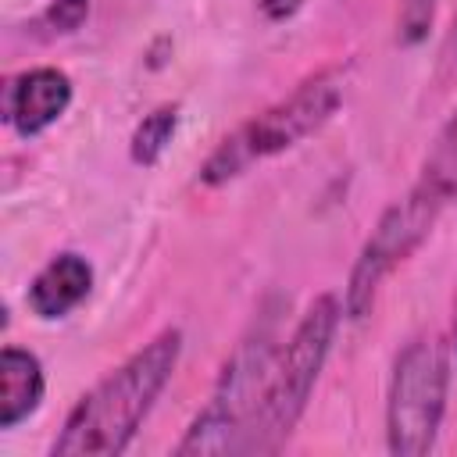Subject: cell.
Wrapping results in <instances>:
<instances>
[{"instance_id": "1", "label": "cell", "mask_w": 457, "mask_h": 457, "mask_svg": "<svg viewBox=\"0 0 457 457\" xmlns=\"http://www.w3.org/2000/svg\"><path fill=\"white\" fill-rule=\"evenodd\" d=\"M182 357V332L161 328L68 411L50 457H118L132 446Z\"/></svg>"}, {"instance_id": "2", "label": "cell", "mask_w": 457, "mask_h": 457, "mask_svg": "<svg viewBox=\"0 0 457 457\" xmlns=\"http://www.w3.org/2000/svg\"><path fill=\"white\" fill-rule=\"evenodd\" d=\"M346 96V64H325L300 79L286 96L257 111L250 121H243L236 132H228L200 164L196 182L200 186H225L239 179L250 164H261L268 157H278L293 146H300L307 136L321 132L332 114L339 111Z\"/></svg>"}, {"instance_id": "3", "label": "cell", "mask_w": 457, "mask_h": 457, "mask_svg": "<svg viewBox=\"0 0 457 457\" xmlns=\"http://www.w3.org/2000/svg\"><path fill=\"white\" fill-rule=\"evenodd\" d=\"M278 346H282V339H278L275 325L253 321V328L225 357L207 403L196 411L186 436L179 439V446H175L179 457L246 453V439L264 407V393H268V382L275 371Z\"/></svg>"}, {"instance_id": "4", "label": "cell", "mask_w": 457, "mask_h": 457, "mask_svg": "<svg viewBox=\"0 0 457 457\" xmlns=\"http://www.w3.org/2000/svg\"><path fill=\"white\" fill-rule=\"evenodd\" d=\"M343 300L336 293H321L311 300V307L293 325L289 339L278 346L275 371L264 393V407L253 421V432L246 439V453H275L293 428L300 425L307 400L314 393V382L332 353L339 321H343Z\"/></svg>"}, {"instance_id": "5", "label": "cell", "mask_w": 457, "mask_h": 457, "mask_svg": "<svg viewBox=\"0 0 457 457\" xmlns=\"http://www.w3.org/2000/svg\"><path fill=\"white\" fill-rule=\"evenodd\" d=\"M450 400V343L439 336L411 339L386 386V450L393 457H425L443 428Z\"/></svg>"}, {"instance_id": "6", "label": "cell", "mask_w": 457, "mask_h": 457, "mask_svg": "<svg viewBox=\"0 0 457 457\" xmlns=\"http://www.w3.org/2000/svg\"><path fill=\"white\" fill-rule=\"evenodd\" d=\"M443 211L446 207L432 193H425L421 186H411L400 200H393L378 214L375 228L368 232V239L357 250V261H353L350 278H346V289H343V314L350 321H361V318L371 314L382 282L411 253L421 250V243L432 236L436 221L443 218Z\"/></svg>"}, {"instance_id": "7", "label": "cell", "mask_w": 457, "mask_h": 457, "mask_svg": "<svg viewBox=\"0 0 457 457\" xmlns=\"http://www.w3.org/2000/svg\"><path fill=\"white\" fill-rule=\"evenodd\" d=\"M71 79L61 68L39 64L29 71H18L4 86V121L21 136H39L46 132L68 107H71Z\"/></svg>"}, {"instance_id": "8", "label": "cell", "mask_w": 457, "mask_h": 457, "mask_svg": "<svg viewBox=\"0 0 457 457\" xmlns=\"http://www.w3.org/2000/svg\"><path fill=\"white\" fill-rule=\"evenodd\" d=\"M89 289H93V264L82 253L64 250L36 271V278L29 282L25 303L39 321H57V318H68L89 296Z\"/></svg>"}, {"instance_id": "9", "label": "cell", "mask_w": 457, "mask_h": 457, "mask_svg": "<svg viewBox=\"0 0 457 457\" xmlns=\"http://www.w3.org/2000/svg\"><path fill=\"white\" fill-rule=\"evenodd\" d=\"M46 393L43 364L32 350L4 346L0 350V428L21 425L29 414L39 411Z\"/></svg>"}, {"instance_id": "10", "label": "cell", "mask_w": 457, "mask_h": 457, "mask_svg": "<svg viewBox=\"0 0 457 457\" xmlns=\"http://www.w3.org/2000/svg\"><path fill=\"white\" fill-rule=\"evenodd\" d=\"M414 186L432 193L443 207H450L457 200V107L450 111V118L439 125L436 139L428 143Z\"/></svg>"}, {"instance_id": "11", "label": "cell", "mask_w": 457, "mask_h": 457, "mask_svg": "<svg viewBox=\"0 0 457 457\" xmlns=\"http://www.w3.org/2000/svg\"><path fill=\"white\" fill-rule=\"evenodd\" d=\"M179 114H182L179 104H157L150 114H143V121L132 129V139H129V157H132V164L154 168V164L164 157L168 143L175 139Z\"/></svg>"}, {"instance_id": "12", "label": "cell", "mask_w": 457, "mask_h": 457, "mask_svg": "<svg viewBox=\"0 0 457 457\" xmlns=\"http://www.w3.org/2000/svg\"><path fill=\"white\" fill-rule=\"evenodd\" d=\"M436 7H439V0H403L400 14H396V43L400 46H418L432 29Z\"/></svg>"}, {"instance_id": "13", "label": "cell", "mask_w": 457, "mask_h": 457, "mask_svg": "<svg viewBox=\"0 0 457 457\" xmlns=\"http://www.w3.org/2000/svg\"><path fill=\"white\" fill-rule=\"evenodd\" d=\"M86 18H89V0H50L46 11L39 14V25L50 36H71L82 29Z\"/></svg>"}, {"instance_id": "14", "label": "cell", "mask_w": 457, "mask_h": 457, "mask_svg": "<svg viewBox=\"0 0 457 457\" xmlns=\"http://www.w3.org/2000/svg\"><path fill=\"white\" fill-rule=\"evenodd\" d=\"M257 7L268 21H286L303 7V0H257Z\"/></svg>"}, {"instance_id": "15", "label": "cell", "mask_w": 457, "mask_h": 457, "mask_svg": "<svg viewBox=\"0 0 457 457\" xmlns=\"http://www.w3.org/2000/svg\"><path fill=\"white\" fill-rule=\"evenodd\" d=\"M446 57L457 61V18H453V29H450V36H446Z\"/></svg>"}, {"instance_id": "16", "label": "cell", "mask_w": 457, "mask_h": 457, "mask_svg": "<svg viewBox=\"0 0 457 457\" xmlns=\"http://www.w3.org/2000/svg\"><path fill=\"white\" fill-rule=\"evenodd\" d=\"M450 353H457V296H453V321H450Z\"/></svg>"}]
</instances>
